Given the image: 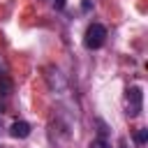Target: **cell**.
<instances>
[{
  "label": "cell",
  "instance_id": "6da1fadb",
  "mask_svg": "<svg viewBox=\"0 0 148 148\" xmlns=\"http://www.w3.org/2000/svg\"><path fill=\"white\" fill-rule=\"evenodd\" d=\"M143 111V90L139 86H130L125 90V113L127 118H136Z\"/></svg>",
  "mask_w": 148,
  "mask_h": 148
},
{
  "label": "cell",
  "instance_id": "7a4b0ae2",
  "mask_svg": "<svg viewBox=\"0 0 148 148\" xmlns=\"http://www.w3.org/2000/svg\"><path fill=\"white\" fill-rule=\"evenodd\" d=\"M104 42H106V28L102 23H90L83 35V46L88 51H95V49H102Z\"/></svg>",
  "mask_w": 148,
  "mask_h": 148
},
{
  "label": "cell",
  "instance_id": "3957f363",
  "mask_svg": "<svg viewBox=\"0 0 148 148\" xmlns=\"http://www.w3.org/2000/svg\"><path fill=\"white\" fill-rule=\"evenodd\" d=\"M46 72H49V74H46V83H49V88H51L53 92H58V95L65 92V90H67V81H65V76H62L56 67H49Z\"/></svg>",
  "mask_w": 148,
  "mask_h": 148
},
{
  "label": "cell",
  "instance_id": "277c9868",
  "mask_svg": "<svg viewBox=\"0 0 148 148\" xmlns=\"http://www.w3.org/2000/svg\"><path fill=\"white\" fill-rule=\"evenodd\" d=\"M30 123H25V120H14L12 123V127H9V136H14V139H25V136H30Z\"/></svg>",
  "mask_w": 148,
  "mask_h": 148
},
{
  "label": "cell",
  "instance_id": "5b68a950",
  "mask_svg": "<svg viewBox=\"0 0 148 148\" xmlns=\"http://www.w3.org/2000/svg\"><path fill=\"white\" fill-rule=\"evenodd\" d=\"M14 90V81L7 72H0V97H9Z\"/></svg>",
  "mask_w": 148,
  "mask_h": 148
},
{
  "label": "cell",
  "instance_id": "8992f818",
  "mask_svg": "<svg viewBox=\"0 0 148 148\" xmlns=\"http://www.w3.org/2000/svg\"><path fill=\"white\" fill-rule=\"evenodd\" d=\"M146 141H148V130H146V127L136 130V132H134V143H136V146H143Z\"/></svg>",
  "mask_w": 148,
  "mask_h": 148
},
{
  "label": "cell",
  "instance_id": "52a82bcc",
  "mask_svg": "<svg viewBox=\"0 0 148 148\" xmlns=\"http://www.w3.org/2000/svg\"><path fill=\"white\" fill-rule=\"evenodd\" d=\"M88 148H111V146H109V141H106L104 136H95V139L90 141Z\"/></svg>",
  "mask_w": 148,
  "mask_h": 148
},
{
  "label": "cell",
  "instance_id": "ba28073f",
  "mask_svg": "<svg viewBox=\"0 0 148 148\" xmlns=\"http://www.w3.org/2000/svg\"><path fill=\"white\" fill-rule=\"evenodd\" d=\"M51 7L60 12V9H65V0H51Z\"/></svg>",
  "mask_w": 148,
  "mask_h": 148
},
{
  "label": "cell",
  "instance_id": "9c48e42d",
  "mask_svg": "<svg viewBox=\"0 0 148 148\" xmlns=\"http://www.w3.org/2000/svg\"><path fill=\"white\" fill-rule=\"evenodd\" d=\"M90 7H92L90 0H83V12H90Z\"/></svg>",
  "mask_w": 148,
  "mask_h": 148
},
{
  "label": "cell",
  "instance_id": "30bf717a",
  "mask_svg": "<svg viewBox=\"0 0 148 148\" xmlns=\"http://www.w3.org/2000/svg\"><path fill=\"white\" fill-rule=\"evenodd\" d=\"M118 148H127V139H118Z\"/></svg>",
  "mask_w": 148,
  "mask_h": 148
}]
</instances>
